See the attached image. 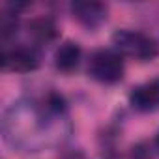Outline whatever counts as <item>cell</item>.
<instances>
[{"instance_id": "cell-1", "label": "cell", "mask_w": 159, "mask_h": 159, "mask_svg": "<svg viewBox=\"0 0 159 159\" xmlns=\"http://www.w3.org/2000/svg\"><path fill=\"white\" fill-rule=\"evenodd\" d=\"M112 41L120 52H124L127 56H135L139 60H152L159 54V45L150 36H146L142 32L118 30L112 36Z\"/></svg>"}, {"instance_id": "cell-2", "label": "cell", "mask_w": 159, "mask_h": 159, "mask_svg": "<svg viewBox=\"0 0 159 159\" xmlns=\"http://www.w3.org/2000/svg\"><path fill=\"white\" fill-rule=\"evenodd\" d=\"M88 71L96 81L105 84H114L124 77V60L118 52L99 51L92 56Z\"/></svg>"}, {"instance_id": "cell-3", "label": "cell", "mask_w": 159, "mask_h": 159, "mask_svg": "<svg viewBox=\"0 0 159 159\" xmlns=\"http://www.w3.org/2000/svg\"><path fill=\"white\" fill-rule=\"evenodd\" d=\"M131 103L139 111H153L159 109V79L140 84L131 94Z\"/></svg>"}, {"instance_id": "cell-4", "label": "cell", "mask_w": 159, "mask_h": 159, "mask_svg": "<svg viewBox=\"0 0 159 159\" xmlns=\"http://www.w3.org/2000/svg\"><path fill=\"white\" fill-rule=\"evenodd\" d=\"M4 67L10 71H17V73H28L34 71L38 67V58L30 49H11L8 52H4Z\"/></svg>"}, {"instance_id": "cell-5", "label": "cell", "mask_w": 159, "mask_h": 159, "mask_svg": "<svg viewBox=\"0 0 159 159\" xmlns=\"http://www.w3.org/2000/svg\"><path fill=\"white\" fill-rule=\"evenodd\" d=\"M79 60H81V47H79L75 41H66L62 43L56 52H54V64L60 71H73L79 66Z\"/></svg>"}, {"instance_id": "cell-6", "label": "cell", "mask_w": 159, "mask_h": 159, "mask_svg": "<svg viewBox=\"0 0 159 159\" xmlns=\"http://www.w3.org/2000/svg\"><path fill=\"white\" fill-rule=\"evenodd\" d=\"M71 10L79 21L88 26H96L105 17V8L98 2H75Z\"/></svg>"}, {"instance_id": "cell-7", "label": "cell", "mask_w": 159, "mask_h": 159, "mask_svg": "<svg viewBox=\"0 0 159 159\" xmlns=\"http://www.w3.org/2000/svg\"><path fill=\"white\" fill-rule=\"evenodd\" d=\"M30 32L38 39L49 41V39H52L56 36V25L49 17H38V19H32L30 21Z\"/></svg>"}, {"instance_id": "cell-8", "label": "cell", "mask_w": 159, "mask_h": 159, "mask_svg": "<svg viewBox=\"0 0 159 159\" xmlns=\"http://www.w3.org/2000/svg\"><path fill=\"white\" fill-rule=\"evenodd\" d=\"M155 142H157V146H159V135H157V140H155Z\"/></svg>"}]
</instances>
